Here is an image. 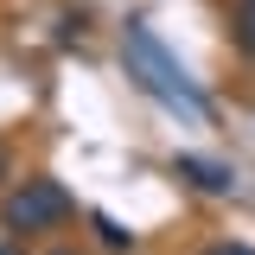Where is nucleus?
<instances>
[{
    "label": "nucleus",
    "mask_w": 255,
    "mask_h": 255,
    "mask_svg": "<svg viewBox=\"0 0 255 255\" xmlns=\"http://www.w3.org/2000/svg\"><path fill=\"white\" fill-rule=\"evenodd\" d=\"M236 38H243V51H255V0H243V19H236Z\"/></svg>",
    "instance_id": "obj_5"
},
{
    "label": "nucleus",
    "mask_w": 255,
    "mask_h": 255,
    "mask_svg": "<svg viewBox=\"0 0 255 255\" xmlns=\"http://www.w3.org/2000/svg\"><path fill=\"white\" fill-rule=\"evenodd\" d=\"M96 230H102V243H115V249H128V243H134V230H122L115 217H96Z\"/></svg>",
    "instance_id": "obj_4"
},
{
    "label": "nucleus",
    "mask_w": 255,
    "mask_h": 255,
    "mask_svg": "<svg viewBox=\"0 0 255 255\" xmlns=\"http://www.w3.org/2000/svg\"><path fill=\"white\" fill-rule=\"evenodd\" d=\"M122 70H128V83L147 90L159 109H172V115H185V122H198V128L211 122V96L198 90V77L153 38L147 19H128L122 26Z\"/></svg>",
    "instance_id": "obj_1"
},
{
    "label": "nucleus",
    "mask_w": 255,
    "mask_h": 255,
    "mask_svg": "<svg viewBox=\"0 0 255 255\" xmlns=\"http://www.w3.org/2000/svg\"><path fill=\"white\" fill-rule=\"evenodd\" d=\"M172 179H191L198 191H236V166H223V159H198V153H172Z\"/></svg>",
    "instance_id": "obj_3"
},
{
    "label": "nucleus",
    "mask_w": 255,
    "mask_h": 255,
    "mask_svg": "<svg viewBox=\"0 0 255 255\" xmlns=\"http://www.w3.org/2000/svg\"><path fill=\"white\" fill-rule=\"evenodd\" d=\"M58 255H77V249H58Z\"/></svg>",
    "instance_id": "obj_8"
},
{
    "label": "nucleus",
    "mask_w": 255,
    "mask_h": 255,
    "mask_svg": "<svg viewBox=\"0 0 255 255\" xmlns=\"http://www.w3.org/2000/svg\"><path fill=\"white\" fill-rule=\"evenodd\" d=\"M0 255H19V249H13V230H6V236H0Z\"/></svg>",
    "instance_id": "obj_7"
},
{
    "label": "nucleus",
    "mask_w": 255,
    "mask_h": 255,
    "mask_svg": "<svg viewBox=\"0 0 255 255\" xmlns=\"http://www.w3.org/2000/svg\"><path fill=\"white\" fill-rule=\"evenodd\" d=\"M204 255H255V249H249V243H211Z\"/></svg>",
    "instance_id": "obj_6"
},
{
    "label": "nucleus",
    "mask_w": 255,
    "mask_h": 255,
    "mask_svg": "<svg viewBox=\"0 0 255 255\" xmlns=\"http://www.w3.org/2000/svg\"><path fill=\"white\" fill-rule=\"evenodd\" d=\"M70 217V191L58 179H26V185L13 191L6 204H0V223L19 236V230H51V223Z\"/></svg>",
    "instance_id": "obj_2"
}]
</instances>
